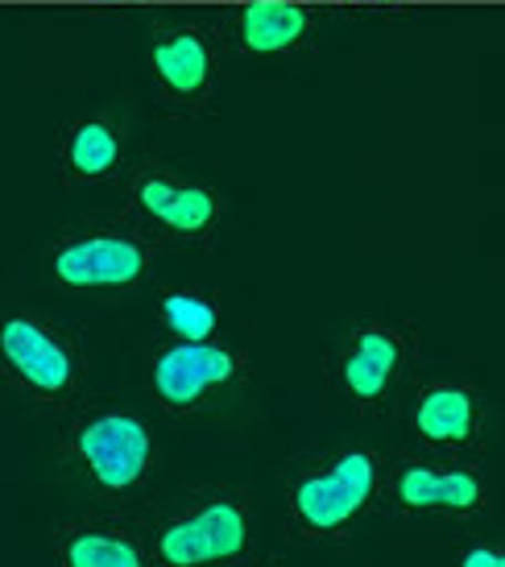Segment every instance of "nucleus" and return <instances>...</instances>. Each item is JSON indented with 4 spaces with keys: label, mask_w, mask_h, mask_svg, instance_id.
I'll return each mask as SVG.
<instances>
[{
    "label": "nucleus",
    "mask_w": 505,
    "mask_h": 567,
    "mask_svg": "<svg viewBox=\"0 0 505 567\" xmlns=\"http://www.w3.org/2000/svg\"><path fill=\"white\" fill-rule=\"evenodd\" d=\"M158 567H233L257 555V505L233 481L190 485L166 505L133 509Z\"/></svg>",
    "instance_id": "f257e3e1"
},
{
    "label": "nucleus",
    "mask_w": 505,
    "mask_h": 567,
    "mask_svg": "<svg viewBox=\"0 0 505 567\" xmlns=\"http://www.w3.org/2000/svg\"><path fill=\"white\" fill-rule=\"evenodd\" d=\"M162 447L137 410L128 406H71L59 431V460L83 488L112 509H133L142 502Z\"/></svg>",
    "instance_id": "f03ea898"
},
{
    "label": "nucleus",
    "mask_w": 505,
    "mask_h": 567,
    "mask_svg": "<svg viewBox=\"0 0 505 567\" xmlns=\"http://www.w3.org/2000/svg\"><path fill=\"white\" fill-rule=\"evenodd\" d=\"M385 460L369 447H336L302 456L282 476V509L290 538L302 547H332L352 538L381 502Z\"/></svg>",
    "instance_id": "7ed1b4c3"
},
{
    "label": "nucleus",
    "mask_w": 505,
    "mask_h": 567,
    "mask_svg": "<svg viewBox=\"0 0 505 567\" xmlns=\"http://www.w3.org/2000/svg\"><path fill=\"white\" fill-rule=\"evenodd\" d=\"M0 390L33 414H66L83 394V348L33 307L0 311Z\"/></svg>",
    "instance_id": "20e7f679"
},
{
    "label": "nucleus",
    "mask_w": 505,
    "mask_h": 567,
    "mask_svg": "<svg viewBox=\"0 0 505 567\" xmlns=\"http://www.w3.org/2000/svg\"><path fill=\"white\" fill-rule=\"evenodd\" d=\"M381 497L402 518L476 522L489 509V481L468 456L398 452L385 460Z\"/></svg>",
    "instance_id": "39448f33"
},
{
    "label": "nucleus",
    "mask_w": 505,
    "mask_h": 567,
    "mask_svg": "<svg viewBox=\"0 0 505 567\" xmlns=\"http://www.w3.org/2000/svg\"><path fill=\"white\" fill-rule=\"evenodd\" d=\"M154 266V240L137 224H80L50 245V274L66 290H128Z\"/></svg>",
    "instance_id": "423d86ee"
},
{
    "label": "nucleus",
    "mask_w": 505,
    "mask_h": 567,
    "mask_svg": "<svg viewBox=\"0 0 505 567\" xmlns=\"http://www.w3.org/2000/svg\"><path fill=\"white\" fill-rule=\"evenodd\" d=\"M411 364V336L394 323H357L332 352V385L357 414H378Z\"/></svg>",
    "instance_id": "0eeeda50"
},
{
    "label": "nucleus",
    "mask_w": 505,
    "mask_h": 567,
    "mask_svg": "<svg viewBox=\"0 0 505 567\" xmlns=\"http://www.w3.org/2000/svg\"><path fill=\"white\" fill-rule=\"evenodd\" d=\"M245 378V352L220 340H166L150 364V394L166 414H195Z\"/></svg>",
    "instance_id": "6e6552de"
},
{
    "label": "nucleus",
    "mask_w": 505,
    "mask_h": 567,
    "mask_svg": "<svg viewBox=\"0 0 505 567\" xmlns=\"http://www.w3.org/2000/svg\"><path fill=\"white\" fill-rule=\"evenodd\" d=\"M133 220L150 240H174V245H204L220 228L224 199L220 190L195 178H178L171 171H145L133 190Z\"/></svg>",
    "instance_id": "1a4fd4ad"
},
{
    "label": "nucleus",
    "mask_w": 505,
    "mask_h": 567,
    "mask_svg": "<svg viewBox=\"0 0 505 567\" xmlns=\"http://www.w3.org/2000/svg\"><path fill=\"white\" fill-rule=\"evenodd\" d=\"M50 559L54 567H158L137 514L112 505L54 522Z\"/></svg>",
    "instance_id": "9d476101"
},
{
    "label": "nucleus",
    "mask_w": 505,
    "mask_h": 567,
    "mask_svg": "<svg viewBox=\"0 0 505 567\" xmlns=\"http://www.w3.org/2000/svg\"><path fill=\"white\" fill-rule=\"evenodd\" d=\"M411 431L426 452L473 456L485 435V394L468 381H426L414 390Z\"/></svg>",
    "instance_id": "9b49d317"
},
{
    "label": "nucleus",
    "mask_w": 505,
    "mask_h": 567,
    "mask_svg": "<svg viewBox=\"0 0 505 567\" xmlns=\"http://www.w3.org/2000/svg\"><path fill=\"white\" fill-rule=\"evenodd\" d=\"M150 66H154V80L162 83V92L171 95L174 104L195 109L204 104L212 92V47L195 25H166L158 30L154 47H150Z\"/></svg>",
    "instance_id": "f8f14e48"
},
{
    "label": "nucleus",
    "mask_w": 505,
    "mask_h": 567,
    "mask_svg": "<svg viewBox=\"0 0 505 567\" xmlns=\"http://www.w3.org/2000/svg\"><path fill=\"white\" fill-rule=\"evenodd\" d=\"M125 158V133L109 116H83L66 128L59 174L63 183H100Z\"/></svg>",
    "instance_id": "ddd939ff"
},
{
    "label": "nucleus",
    "mask_w": 505,
    "mask_h": 567,
    "mask_svg": "<svg viewBox=\"0 0 505 567\" xmlns=\"http://www.w3.org/2000/svg\"><path fill=\"white\" fill-rule=\"evenodd\" d=\"M237 33L249 54H286L311 33V13L299 4H249L237 21Z\"/></svg>",
    "instance_id": "4468645a"
},
{
    "label": "nucleus",
    "mask_w": 505,
    "mask_h": 567,
    "mask_svg": "<svg viewBox=\"0 0 505 567\" xmlns=\"http://www.w3.org/2000/svg\"><path fill=\"white\" fill-rule=\"evenodd\" d=\"M158 323L166 331V340H216L220 331V302L212 290H199V286H174V290H162L158 299Z\"/></svg>",
    "instance_id": "2eb2a0df"
},
{
    "label": "nucleus",
    "mask_w": 505,
    "mask_h": 567,
    "mask_svg": "<svg viewBox=\"0 0 505 567\" xmlns=\"http://www.w3.org/2000/svg\"><path fill=\"white\" fill-rule=\"evenodd\" d=\"M452 567H505V543H468L452 555Z\"/></svg>",
    "instance_id": "dca6fc26"
},
{
    "label": "nucleus",
    "mask_w": 505,
    "mask_h": 567,
    "mask_svg": "<svg viewBox=\"0 0 505 567\" xmlns=\"http://www.w3.org/2000/svg\"><path fill=\"white\" fill-rule=\"evenodd\" d=\"M233 567H278L274 559H261V555H249V559H240V564H233Z\"/></svg>",
    "instance_id": "f3484780"
}]
</instances>
